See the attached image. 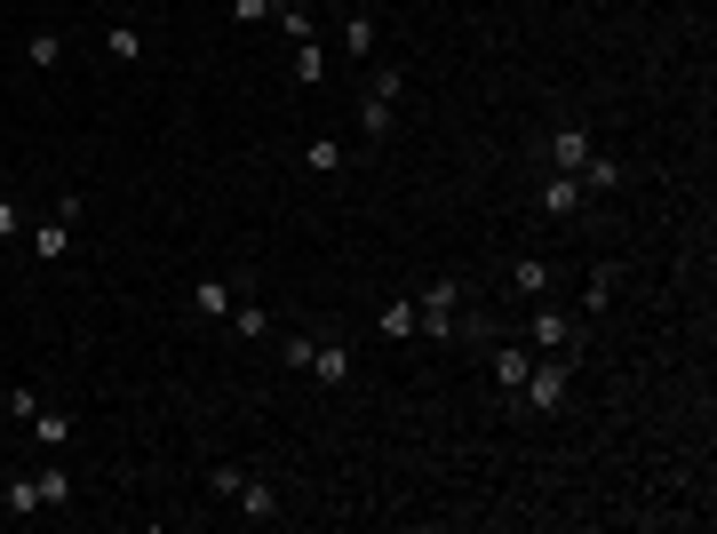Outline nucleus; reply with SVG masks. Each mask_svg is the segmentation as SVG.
Here are the masks:
<instances>
[{
  "instance_id": "1",
  "label": "nucleus",
  "mask_w": 717,
  "mask_h": 534,
  "mask_svg": "<svg viewBox=\"0 0 717 534\" xmlns=\"http://www.w3.org/2000/svg\"><path fill=\"white\" fill-rule=\"evenodd\" d=\"M574 391V367H567V351H534V367H526V384H519V406H534V415H558Z\"/></svg>"
},
{
  "instance_id": "2",
  "label": "nucleus",
  "mask_w": 717,
  "mask_h": 534,
  "mask_svg": "<svg viewBox=\"0 0 717 534\" xmlns=\"http://www.w3.org/2000/svg\"><path fill=\"white\" fill-rule=\"evenodd\" d=\"M454 327H463V288H454V279H423L415 288V336H454Z\"/></svg>"
},
{
  "instance_id": "3",
  "label": "nucleus",
  "mask_w": 717,
  "mask_h": 534,
  "mask_svg": "<svg viewBox=\"0 0 717 534\" xmlns=\"http://www.w3.org/2000/svg\"><path fill=\"white\" fill-rule=\"evenodd\" d=\"M567 343H582V319L558 312V303L543 295V303H534V319H526V351H567Z\"/></svg>"
},
{
  "instance_id": "4",
  "label": "nucleus",
  "mask_w": 717,
  "mask_h": 534,
  "mask_svg": "<svg viewBox=\"0 0 717 534\" xmlns=\"http://www.w3.org/2000/svg\"><path fill=\"white\" fill-rule=\"evenodd\" d=\"M582 199H591V192H582V175L550 168V184H543V216H550V223H567V216H582Z\"/></svg>"
},
{
  "instance_id": "5",
  "label": "nucleus",
  "mask_w": 717,
  "mask_h": 534,
  "mask_svg": "<svg viewBox=\"0 0 717 534\" xmlns=\"http://www.w3.org/2000/svg\"><path fill=\"white\" fill-rule=\"evenodd\" d=\"M33 256H40V264H64V256H72V216H64V208L33 223Z\"/></svg>"
},
{
  "instance_id": "6",
  "label": "nucleus",
  "mask_w": 717,
  "mask_h": 534,
  "mask_svg": "<svg viewBox=\"0 0 717 534\" xmlns=\"http://www.w3.org/2000/svg\"><path fill=\"white\" fill-rule=\"evenodd\" d=\"M526 367H534V351H526V343H495V384H502V399H519Z\"/></svg>"
},
{
  "instance_id": "7",
  "label": "nucleus",
  "mask_w": 717,
  "mask_h": 534,
  "mask_svg": "<svg viewBox=\"0 0 717 534\" xmlns=\"http://www.w3.org/2000/svg\"><path fill=\"white\" fill-rule=\"evenodd\" d=\"M550 279H558V271H550L543 256H510V288H519L526 303H543V295H550Z\"/></svg>"
},
{
  "instance_id": "8",
  "label": "nucleus",
  "mask_w": 717,
  "mask_h": 534,
  "mask_svg": "<svg viewBox=\"0 0 717 534\" xmlns=\"http://www.w3.org/2000/svg\"><path fill=\"white\" fill-rule=\"evenodd\" d=\"M303 168H312V175H343L351 168V144L343 136H312V144H303Z\"/></svg>"
},
{
  "instance_id": "9",
  "label": "nucleus",
  "mask_w": 717,
  "mask_h": 534,
  "mask_svg": "<svg viewBox=\"0 0 717 534\" xmlns=\"http://www.w3.org/2000/svg\"><path fill=\"white\" fill-rule=\"evenodd\" d=\"M591 151H598L591 129H550V168H567V175H574L582 160H591Z\"/></svg>"
},
{
  "instance_id": "10",
  "label": "nucleus",
  "mask_w": 717,
  "mask_h": 534,
  "mask_svg": "<svg viewBox=\"0 0 717 534\" xmlns=\"http://www.w3.org/2000/svg\"><path fill=\"white\" fill-rule=\"evenodd\" d=\"M232 502H240V519H255V526H271V519H279V487H271V478H247Z\"/></svg>"
},
{
  "instance_id": "11",
  "label": "nucleus",
  "mask_w": 717,
  "mask_h": 534,
  "mask_svg": "<svg viewBox=\"0 0 717 534\" xmlns=\"http://www.w3.org/2000/svg\"><path fill=\"white\" fill-rule=\"evenodd\" d=\"M232 303H240V295L223 288V279H192V312H199V319H232Z\"/></svg>"
},
{
  "instance_id": "12",
  "label": "nucleus",
  "mask_w": 717,
  "mask_h": 534,
  "mask_svg": "<svg viewBox=\"0 0 717 534\" xmlns=\"http://www.w3.org/2000/svg\"><path fill=\"white\" fill-rule=\"evenodd\" d=\"M105 57L112 64H144V24H105Z\"/></svg>"
},
{
  "instance_id": "13",
  "label": "nucleus",
  "mask_w": 717,
  "mask_h": 534,
  "mask_svg": "<svg viewBox=\"0 0 717 534\" xmlns=\"http://www.w3.org/2000/svg\"><path fill=\"white\" fill-rule=\"evenodd\" d=\"M343 57H351V64H375V16H367V9L343 16Z\"/></svg>"
},
{
  "instance_id": "14",
  "label": "nucleus",
  "mask_w": 717,
  "mask_h": 534,
  "mask_svg": "<svg viewBox=\"0 0 717 534\" xmlns=\"http://www.w3.org/2000/svg\"><path fill=\"white\" fill-rule=\"evenodd\" d=\"M303 375H319V384H351V351L343 343H312V367Z\"/></svg>"
},
{
  "instance_id": "15",
  "label": "nucleus",
  "mask_w": 717,
  "mask_h": 534,
  "mask_svg": "<svg viewBox=\"0 0 717 534\" xmlns=\"http://www.w3.org/2000/svg\"><path fill=\"white\" fill-rule=\"evenodd\" d=\"M574 175H582V192H613V184H622V160H613V151H591Z\"/></svg>"
},
{
  "instance_id": "16",
  "label": "nucleus",
  "mask_w": 717,
  "mask_h": 534,
  "mask_svg": "<svg viewBox=\"0 0 717 534\" xmlns=\"http://www.w3.org/2000/svg\"><path fill=\"white\" fill-rule=\"evenodd\" d=\"M288 72H295V88H319V81H327V57H319V40H295Z\"/></svg>"
},
{
  "instance_id": "17",
  "label": "nucleus",
  "mask_w": 717,
  "mask_h": 534,
  "mask_svg": "<svg viewBox=\"0 0 717 534\" xmlns=\"http://www.w3.org/2000/svg\"><path fill=\"white\" fill-rule=\"evenodd\" d=\"M613 288H622V271H613V264H598V271H591V288H582V319H598L606 303H613Z\"/></svg>"
},
{
  "instance_id": "18",
  "label": "nucleus",
  "mask_w": 717,
  "mask_h": 534,
  "mask_svg": "<svg viewBox=\"0 0 717 534\" xmlns=\"http://www.w3.org/2000/svg\"><path fill=\"white\" fill-rule=\"evenodd\" d=\"M223 327L247 336V343H264V336H271V312H264V303H232V319H223Z\"/></svg>"
},
{
  "instance_id": "19",
  "label": "nucleus",
  "mask_w": 717,
  "mask_h": 534,
  "mask_svg": "<svg viewBox=\"0 0 717 534\" xmlns=\"http://www.w3.org/2000/svg\"><path fill=\"white\" fill-rule=\"evenodd\" d=\"M358 129H367V136L382 144V136L399 129V105H382V96H367V105H358Z\"/></svg>"
},
{
  "instance_id": "20",
  "label": "nucleus",
  "mask_w": 717,
  "mask_h": 534,
  "mask_svg": "<svg viewBox=\"0 0 717 534\" xmlns=\"http://www.w3.org/2000/svg\"><path fill=\"white\" fill-rule=\"evenodd\" d=\"M24 64H33V72H57L64 64V40L57 33H33V40H24Z\"/></svg>"
},
{
  "instance_id": "21",
  "label": "nucleus",
  "mask_w": 717,
  "mask_h": 534,
  "mask_svg": "<svg viewBox=\"0 0 717 534\" xmlns=\"http://www.w3.org/2000/svg\"><path fill=\"white\" fill-rule=\"evenodd\" d=\"M367 96H382V105H399V96H406V72H399V64H367Z\"/></svg>"
},
{
  "instance_id": "22",
  "label": "nucleus",
  "mask_w": 717,
  "mask_h": 534,
  "mask_svg": "<svg viewBox=\"0 0 717 534\" xmlns=\"http://www.w3.org/2000/svg\"><path fill=\"white\" fill-rule=\"evenodd\" d=\"M382 336H391V343H406V336H415V295L382 303Z\"/></svg>"
},
{
  "instance_id": "23",
  "label": "nucleus",
  "mask_w": 717,
  "mask_h": 534,
  "mask_svg": "<svg viewBox=\"0 0 717 534\" xmlns=\"http://www.w3.org/2000/svg\"><path fill=\"white\" fill-rule=\"evenodd\" d=\"M279 33H288V40H319V24H312V9H295V0H279Z\"/></svg>"
},
{
  "instance_id": "24",
  "label": "nucleus",
  "mask_w": 717,
  "mask_h": 534,
  "mask_svg": "<svg viewBox=\"0 0 717 534\" xmlns=\"http://www.w3.org/2000/svg\"><path fill=\"white\" fill-rule=\"evenodd\" d=\"M33 439H40V447H64V439H72V415H57V406H40V415H33Z\"/></svg>"
},
{
  "instance_id": "25",
  "label": "nucleus",
  "mask_w": 717,
  "mask_h": 534,
  "mask_svg": "<svg viewBox=\"0 0 717 534\" xmlns=\"http://www.w3.org/2000/svg\"><path fill=\"white\" fill-rule=\"evenodd\" d=\"M33 478H40V502H72V471L64 463H40Z\"/></svg>"
},
{
  "instance_id": "26",
  "label": "nucleus",
  "mask_w": 717,
  "mask_h": 534,
  "mask_svg": "<svg viewBox=\"0 0 717 534\" xmlns=\"http://www.w3.org/2000/svg\"><path fill=\"white\" fill-rule=\"evenodd\" d=\"M40 511V478H16L9 487V519H33Z\"/></svg>"
},
{
  "instance_id": "27",
  "label": "nucleus",
  "mask_w": 717,
  "mask_h": 534,
  "mask_svg": "<svg viewBox=\"0 0 717 534\" xmlns=\"http://www.w3.org/2000/svg\"><path fill=\"white\" fill-rule=\"evenodd\" d=\"M240 487H247V471H240V463H216V471H208V495H223V502H232Z\"/></svg>"
},
{
  "instance_id": "28",
  "label": "nucleus",
  "mask_w": 717,
  "mask_h": 534,
  "mask_svg": "<svg viewBox=\"0 0 717 534\" xmlns=\"http://www.w3.org/2000/svg\"><path fill=\"white\" fill-rule=\"evenodd\" d=\"M279 367H295V375L312 367V336H279Z\"/></svg>"
},
{
  "instance_id": "29",
  "label": "nucleus",
  "mask_w": 717,
  "mask_h": 534,
  "mask_svg": "<svg viewBox=\"0 0 717 534\" xmlns=\"http://www.w3.org/2000/svg\"><path fill=\"white\" fill-rule=\"evenodd\" d=\"M9 415L33 423V415H40V391H33V384H9Z\"/></svg>"
},
{
  "instance_id": "30",
  "label": "nucleus",
  "mask_w": 717,
  "mask_h": 534,
  "mask_svg": "<svg viewBox=\"0 0 717 534\" xmlns=\"http://www.w3.org/2000/svg\"><path fill=\"white\" fill-rule=\"evenodd\" d=\"M279 9V0H232V24H264Z\"/></svg>"
},
{
  "instance_id": "31",
  "label": "nucleus",
  "mask_w": 717,
  "mask_h": 534,
  "mask_svg": "<svg viewBox=\"0 0 717 534\" xmlns=\"http://www.w3.org/2000/svg\"><path fill=\"white\" fill-rule=\"evenodd\" d=\"M16 223H24V216H16V199H0V240H9Z\"/></svg>"
}]
</instances>
